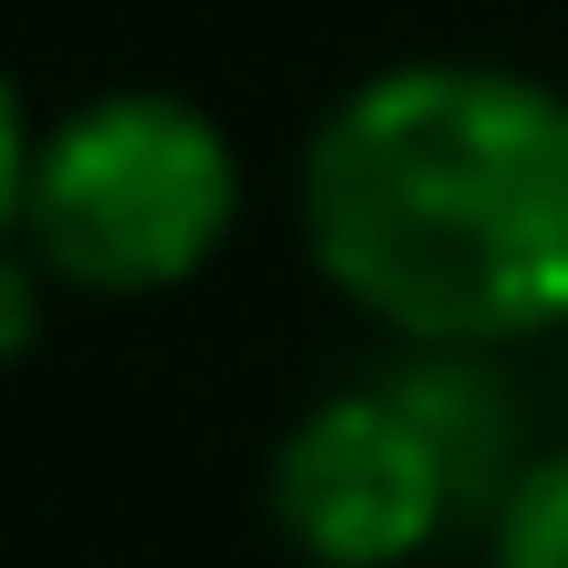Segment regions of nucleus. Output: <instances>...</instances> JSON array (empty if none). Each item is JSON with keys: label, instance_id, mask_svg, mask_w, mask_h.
Here are the masks:
<instances>
[{"label": "nucleus", "instance_id": "nucleus-3", "mask_svg": "<svg viewBox=\"0 0 568 568\" xmlns=\"http://www.w3.org/2000/svg\"><path fill=\"white\" fill-rule=\"evenodd\" d=\"M453 474L379 379L316 400L274 453V527L316 568H400L453 527Z\"/></svg>", "mask_w": 568, "mask_h": 568}, {"label": "nucleus", "instance_id": "nucleus-1", "mask_svg": "<svg viewBox=\"0 0 568 568\" xmlns=\"http://www.w3.org/2000/svg\"><path fill=\"white\" fill-rule=\"evenodd\" d=\"M305 243L410 347L568 316V105L506 63H389L305 148Z\"/></svg>", "mask_w": 568, "mask_h": 568}, {"label": "nucleus", "instance_id": "nucleus-4", "mask_svg": "<svg viewBox=\"0 0 568 568\" xmlns=\"http://www.w3.org/2000/svg\"><path fill=\"white\" fill-rule=\"evenodd\" d=\"M379 389L410 410V432L432 443V464L453 474V506L485 516L506 506L516 485H527V400H516V379L495 368V347H410L400 368H379Z\"/></svg>", "mask_w": 568, "mask_h": 568}, {"label": "nucleus", "instance_id": "nucleus-2", "mask_svg": "<svg viewBox=\"0 0 568 568\" xmlns=\"http://www.w3.org/2000/svg\"><path fill=\"white\" fill-rule=\"evenodd\" d=\"M232 211H243V169L222 126L190 95L116 84V95H84L63 126H42L32 190H21V253L84 295H159L222 253Z\"/></svg>", "mask_w": 568, "mask_h": 568}, {"label": "nucleus", "instance_id": "nucleus-6", "mask_svg": "<svg viewBox=\"0 0 568 568\" xmlns=\"http://www.w3.org/2000/svg\"><path fill=\"white\" fill-rule=\"evenodd\" d=\"M32 126H21V95H11V74H0V253L21 243V190H32Z\"/></svg>", "mask_w": 568, "mask_h": 568}, {"label": "nucleus", "instance_id": "nucleus-5", "mask_svg": "<svg viewBox=\"0 0 568 568\" xmlns=\"http://www.w3.org/2000/svg\"><path fill=\"white\" fill-rule=\"evenodd\" d=\"M495 568H568V453H537L495 506Z\"/></svg>", "mask_w": 568, "mask_h": 568}, {"label": "nucleus", "instance_id": "nucleus-7", "mask_svg": "<svg viewBox=\"0 0 568 568\" xmlns=\"http://www.w3.org/2000/svg\"><path fill=\"white\" fill-rule=\"evenodd\" d=\"M32 326H42V274H32V253H0V358H21L32 347Z\"/></svg>", "mask_w": 568, "mask_h": 568}]
</instances>
